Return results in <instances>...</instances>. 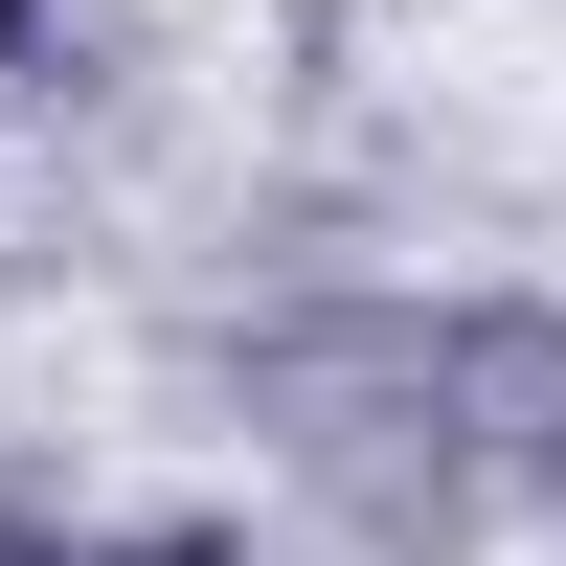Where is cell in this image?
Here are the masks:
<instances>
[{
  "mask_svg": "<svg viewBox=\"0 0 566 566\" xmlns=\"http://www.w3.org/2000/svg\"><path fill=\"white\" fill-rule=\"evenodd\" d=\"M0 566H205V544H0Z\"/></svg>",
  "mask_w": 566,
  "mask_h": 566,
  "instance_id": "6da1fadb",
  "label": "cell"
},
{
  "mask_svg": "<svg viewBox=\"0 0 566 566\" xmlns=\"http://www.w3.org/2000/svg\"><path fill=\"white\" fill-rule=\"evenodd\" d=\"M0 23H23V0H0Z\"/></svg>",
  "mask_w": 566,
  "mask_h": 566,
  "instance_id": "7a4b0ae2",
  "label": "cell"
}]
</instances>
